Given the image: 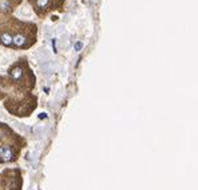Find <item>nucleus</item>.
<instances>
[{
    "instance_id": "1",
    "label": "nucleus",
    "mask_w": 198,
    "mask_h": 190,
    "mask_svg": "<svg viewBox=\"0 0 198 190\" xmlns=\"http://www.w3.org/2000/svg\"><path fill=\"white\" fill-rule=\"evenodd\" d=\"M16 151L12 146H2L0 147V162L6 163V162H11L15 159Z\"/></svg>"
},
{
    "instance_id": "2",
    "label": "nucleus",
    "mask_w": 198,
    "mask_h": 190,
    "mask_svg": "<svg viewBox=\"0 0 198 190\" xmlns=\"http://www.w3.org/2000/svg\"><path fill=\"white\" fill-rule=\"evenodd\" d=\"M9 77L12 78L13 82H19L23 77V70L20 66H13L11 70H9Z\"/></svg>"
},
{
    "instance_id": "3",
    "label": "nucleus",
    "mask_w": 198,
    "mask_h": 190,
    "mask_svg": "<svg viewBox=\"0 0 198 190\" xmlns=\"http://www.w3.org/2000/svg\"><path fill=\"white\" fill-rule=\"evenodd\" d=\"M27 43V38L23 34H16L15 36H12V44L15 47H24Z\"/></svg>"
},
{
    "instance_id": "4",
    "label": "nucleus",
    "mask_w": 198,
    "mask_h": 190,
    "mask_svg": "<svg viewBox=\"0 0 198 190\" xmlns=\"http://www.w3.org/2000/svg\"><path fill=\"white\" fill-rule=\"evenodd\" d=\"M0 43L4 44V46H12V36H11V34H8V32H3V34H0Z\"/></svg>"
},
{
    "instance_id": "5",
    "label": "nucleus",
    "mask_w": 198,
    "mask_h": 190,
    "mask_svg": "<svg viewBox=\"0 0 198 190\" xmlns=\"http://www.w3.org/2000/svg\"><path fill=\"white\" fill-rule=\"evenodd\" d=\"M11 9V3L8 0H0V11L2 12H8Z\"/></svg>"
},
{
    "instance_id": "6",
    "label": "nucleus",
    "mask_w": 198,
    "mask_h": 190,
    "mask_svg": "<svg viewBox=\"0 0 198 190\" xmlns=\"http://www.w3.org/2000/svg\"><path fill=\"white\" fill-rule=\"evenodd\" d=\"M50 4V0H36V6L39 8H46Z\"/></svg>"
},
{
    "instance_id": "7",
    "label": "nucleus",
    "mask_w": 198,
    "mask_h": 190,
    "mask_svg": "<svg viewBox=\"0 0 198 190\" xmlns=\"http://www.w3.org/2000/svg\"><path fill=\"white\" fill-rule=\"evenodd\" d=\"M82 47H83L82 42H78V43H75V47H74V48H75V51H79V50H81Z\"/></svg>"
}]
</instances>
